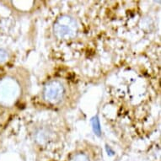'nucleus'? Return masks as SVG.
<instances>
[{
	"mask_svg": "<svg viewBox=\"0 0 161 161\" xmlns=\"http://www.w3.org/2000/svg\"><path fill=\"white\" fill-rule=\"evenodd\" d=\"M65 94L64 85L58 80H51L46 84L43 90L44 100L50 104H58L61 102Z\"/></svg>",
	"mask_w": 161,
	"mask_h": 161,
	"instance_id": "f03ea898",
	"label": "nucleus"
},
{
	"mask_svg": "<svg viewBox=\"0 0 161 161\" xmlns=\"http://www.w3.org/2000/svg\"><path fill=\"white\" fill-rule=\"evenodd\" d=\"M78 25L76 20L69 15H62L57 19L53 25V32L57 38L67 40L76 36Z\"/></svg>",
	"mask_w": 161,
	"mask_h": 161,
	"instance_id": "f257e3e1",
	"label": "nucleus"
},
{
	"mask_svg": "<svg viewBox=\"0 0 161 161\" xmlns=\"http://www.w3.org/2000/svg\"><path fill=\"white\" fill-rule=\"evenodd\" d=\"M71 161H90V159H89L86 154L80 153L76 154V155H74L71 159Z\"/></svg>",
	"mask_w": 161,
	"mask_h": 161,
	"instance_id": "20e7f679",
	"label": "nucleus"
},
{
	"mask_svg": "<svg viewBox=\"0 0 161 161\" xmlns=\"http://www.w3.org/2000/svg\"><path fill=\"white\" fill-rule=\"evenodd\" d=\"M92 122V128L94 132H95V134L100 137V135H101V128H100V120L98 118V116L93 117L92 122Z\"/></svg>",
	"mask_w": 161,
	"mask_h": 161,
	"instance_id": "7ed1b4c3",
	"label": "nucleus"
},
{
	"mask_svg": "<svg viewBox=\"0 0 161 161\" xmlns=\"http://www.w3.org/2000/svg\"><path fill=\"white\" fill-rule=\"evenodd\" d=\"M8 58V53L5 50H3L2 48H0V63L5 62Z\"/></svg>",
	"mask_w": 161,
	"mask_h": 161,
	"instance_id": "39448f33",
	"label": "nucleus"
}]
</instances>
